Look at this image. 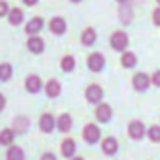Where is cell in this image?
Instances as JSON below:
<instances>
[{"mask_svg":"<svg viewBox=\"0 0 160 160\" xmlns=\"http://www.w3.org/2000/svg\"><path fill=\"white\" fill-rule=\"evenodd\" d=\"M111 47L115 49V51H124L126 47H128V36H126V32H122V30H117V32H113V36H111Z\"/></svg>","mask_w":160,"mask_h":160,"instance_id":"cell-1","label":"cell"},{"mask_svg":"<svg viewBox=\"0 0 160 160\" xmlns=\"http://www.w3.org/2000/svg\"><path fill=\"white\" fill-rule=\"evenodd\" d=\"M132 83H134V89H136V91H147L149 85H151V75L139 72V73L134 75V81H132Z\"/></svg>","mask_w":160,"mask_h":160,"instance_id":"cell-2","label":"cell"},{"mask_svg":"<svg viewBox=\"0 0 160 160\" xmlns=\"http://www.w3.org/2000/svg\"><path fill=\"white\" fill-rule=\"evenodd\" d=\"M87 64H89V70H92V72H100V70L104 68V64H106V58H104L102 53H92V55L89 57Z\"/></svg>","mask_w":160,"mask_h":160,"instance_id":"cell-3","label":"cell"},{"mask_svg":"<svg viewBox=\"0 0 160 160\" xmlns=\"http://www.w3.org/2000/svg\"><path fill=\"white\" fill-rule=\"evenodd\" d=\"M55 126H57V121H55V117H53L51 113H43V115L40 117V130H42V132L49 134V132H53Z\"/></svg>","mask_w":160,"mask_h":160,"instance_id":"cell-4","label":"cell"},{"mask_svg":"<svg viewBox=\"0 0 160 160\" xmlns=\"http://www.w3.org/2000/svg\"><path fill=\"white\" fill-rule=\"evenodd\" d=\"M83 138L87 143H96L100 139V128L96 124H87L85 130H83Z\"/></svg>","mask_w":160,"mask_h":160,"instance_id":"cell-5","label":"cell"},{"mask_svg":"<svg viewBox=\"0 0 160 160\" xmlns=\"http://www.w3.org/2000/svg\"><path fill=\"white\" fill-rule=\"evenodd\" d=\"M145 126H143V122H139V121H132L130 122V126H128V134H130V138L132 139H141L143 136H145Z\"/></svg>","mask_w":160,"mask_h":160,"instance_id":"cell-6","label":"cell"},{"mask_svg":"<svg viewBox=\"0 0 160 160\" xmlns=\"http://www.w3.org/2000/svg\"><path fill=\"white\" fill-rule=\"evenodd\" d=\"M85 94H87V100H89L91 104H98V102L102 100V96H104V92H102V89H100L98 85H89Z\"/></svg>","mask_w":160,"mask_h":160,"instance_id":"cell-7","label":"cell"},{"mask_svg":"<svg viewBox=\"0 0 160 160\" xmlns=\"http://www.w3.org/2000/svg\"><path fill=\"white\" fill-rule=\"evenodd\" d=\"M27 47H28L30 53H43V49H45L43 40L40 36H30L28 42H27Z\"/></svg>","mask_w":160,"mask_h":160,"instance_id":"cell-8","label":"cell"},{"mask_svg":"<svg viewBox=\"0 0 160 160\" xmlns=\"http://www.w3.org/2000/svg\"><path fill=\"white\" fill-rule=\"evenodd\" d=\"M42 27H43V19H42V17H34V19H30V21L27 23L25 32L30 34V36H36V34L42 30Z\"/></svg>","mask_w":160,"mask_h":160,"instance_id":"cell-9","label":"cell"},{"mask_svg":"<svg viewBox=\"0 0 160 160\" xmlns=\"http://www.w3.org/2000/svg\"><path fill=\"white\" fill-rule=\"evenodd\" d=\"M49 28H51L53 34L60 36V34H64V30H66V21H64L62 17H53V19L49 21Z\"/></svg>","mask_w":160,"mask_h":160,"instance_id":"cell-10","label":"cell"},{"mask_svg":"<svg viewBox=\"0 0 160 160\" xmlns=\"http://www.w3.org/2000/svg\"><path fill=\"white\" fill-rule=\"evenodd\" d=\"M96 119L100 122H109V119H111V108L108 104H100L96 108Z\"/></svg>","mask_w":160,"mask_h":160,"instance_id":"cell-11","label":"cell"},{"mask_svg":"<svg viewBox=\"0 0 160 160\" xmlns=\"http://www.w3.org/2000/svg\"><path fill=\"white\" fill-rule=\"evenodd\" d=\"M45 92L49 98H57L60 94V83L57 81V79H49V81L45 83Z\"/></svg>","mask_w":160,"mask_h":160,"instance_id":"cell-12","label":"cell"},{"mask_svg":"<svg viewBox=\"0 0 160 160\" xmlns=\"http://www.w3.org/2000/svg\"><path fill=\"white\" fill-rule=\"evenodd\" d=\"M27 91L32 92V94H36L38 91H42V79L38 75H28V79H27Z\"/></svg>","mask_w":160,"mask_h":160,"instance_id":"cell-13","label":"cell"},{"mask_svg":"<svg viewBox=\"0 0 160 160\" xmlns=\"http://www.w3.org/2000/svg\"><path fill=\"white\" fill-rule=\"evenodd\" d=\"M117 149H119V143H117L115 138H106V139H104V143H102V151H104L106 154H115Z\"/></svg>","mask_w":160,"mask_h":160,"instance_id":"cell-14","label":"cell"},{"mask_svg":"<svg viewBox=\"0 0 160 160\" xmlns=\"http://www.w3.org/2000/svg\"><path fill=\"white\" fill-rule=\"evenodd\" d=\"M60 151H62V154L66 158H73V154H75V141L73 139H64L62 145H60Z\"/></svg>","mask_w":160,"mask_h":160,"instance_id":"cell-15","label":"cell"},{"mask_svg":"<svg viewBox=\"0 0 160 160\" xmlns=\"http://www.w3.org/2000/svg\"><path fill=\"white\" fill-rule=\"evenodd\" d=\"M57 126H58V130L60 132H70L72 130V117L68 115V113H64V115H60L58 117V121H57Z\"/></svg>","mask_w":160,"mask_h":160,"instance_id":"cell-16","label":"cell"},{"mask_svg":"<svg viewBox=\"0 0 160 160\" xmlns=\"http://www.w3.org/2000/svg\"><path fill=\"white\" fill-rule=\"evenodd\" d=\"M94 40H96V30L94 28H85L83 34H81V43L89 47V45L94 43Z\"/></svg>","mask_w":160,"mask_h":160,"instance_id":"cell-17","label":"cell"},{"mask_svg":"<svg viewBox=\"0 0 160 160\" xmlns=\"http://www.w3.org/2000/svg\"><path fill=\"white\" fill-rule=\"evenodd\" d=\"M23 12L19 10V8H13V10H10V13H8V19H10V23L13 25V27H17V25H21L23 23Z\"/></svg>","mask_w":160,"mask_h":160,"instance_id":"cell-18","label":"cell"},{"mask_svg":"<svg viewBox=\"0 0 160 160\" xmlns=\"http://www.w3.org/2000/svg\"><path fill=\"white\" fill-rule=\"evenodd\" d=\"M6 158L8 160H25V152L21 147H10L6 152Z\"/></svg>","mask_w":160,"mask_h":160,"instance_id":"cell-19","label":"cell"},{"mask_svg":"<svg viewBox=\"0 0 160 160\" xmlns=\"http://www.w3.org/2000/svg\"><path fill=\"white\" fill-rule=\"evenodd\" d=\"M15 134V130H12V128H4L2 132H0V145H10L12 141H13V136Z\"/></svg>","mask_w":160,"mask_h":160,"instance_id":"cell-20","label":"cell"},{"mask_svg":"<svg viewBox=\"0 0 160 160\" xmlns=\"http://www.w3.org/2000/svg\"><path fill=\"white\" fill-rule=\"evenodd\" d=\"M121 64L124 68H134L138 64V57L134 53H122V58H121Z\"/></svg>","mask_w":160,"mask_h":160,"instance_id":"cell-21","label":"cell"},{"mask_svg":"<svg viewBox=\"0 0 160 160\" xmlns=\"http://www.w3.org/2000/svg\"><path fill=\"white\" fill-rule=\"evenodd\" d=\"M13 130H15V132H27V130H28V119H27V117H15V121H13Z\"/></svg>","mask_w":160,"mask_h":160,"instance_id":"cell-22","label":"cell"},{"mask_svg":"<svg viewBox=\"0 0 160 160\" xmlns=\"http://www.w3.org/2000/svg\"><path fill=\"white\" fill-rule=\"evenodd\" d=\"M60 68H62V72H72V70L75 68V60H73V57H72V55L62 57V60H60Z\"/></svg>","mask_w":160,"mask_h":160,"instance_id":"cell-23","label":"cell"},{"mask_svg":"<svg viewBox=\"0 0 160 160\" xmlns=\"http://www.w3.org/2000/svg\"><path fill=\"white\" fill-rule=\"evenodd\" d=\"M12 66L10 64H0V81H8L12 77Z\"/></svg>","mask_w":160,"mask_h":160,"instance_id":"cell-24","label":"cell"},{"mask_svg":"<svg viewBox=\"0 0 160 160\" xmlns=\"http://www.w3.org/2000/svg\"><path fill=\"white\" fill-rule=\"evenodd\" d=\"M147 134H149V139L151 141H154V143L160 141V126H151Z\"/></svg>","mask_w":160,"mask_h":160,"instance_id":"cell-25","label":"cell"},{"mask_svg":"<svg viewBox=\"0 0 160 160\" xmlns=\"http://www.w3.org/2000/svg\"><path fill=\"white\" fill-rule=\"evenodd\" d=\"M151 83H152L154 87H160V70H156V72L151 75Z\"/></svg>","mask_w":160,"mask_h":160,"instance_id":"cell-26","label":"cell"},{"mask_svg":"<svg viewBox=\"0 0 160 160\" xmlns=\"http://www.w3.org/2000/svg\"><path fill=\"white\" fill-rule=\"evenodd\" d=\"M152 23H154L156 27H160V8H156V10L152 12Z\"/></svg>","mask_w":160,"mask_h":160,"instance_id":"cell-27","label":"cell"},{"mask_svg":"<svg viewBox=\"0 0 160 160\" xmlns=\"http://www.w3.org/2000/svg\"><path fill=\"white\" fill-rule=\"evenodd\" d=\"M10 12H8V4L4 2V0H0V17H4V15H8Z\"/></svg>","mask_w":160,"mask_h":160,"instance_id":"cell-28","label":"cell"},{"mask_svg":"<svg viewBox=\"0 0 160 160\" xmlns=\"http://www.w3.org/2000/svg\"><path fill=\"white\" fill-rule=\"evenodd\" d=\"M42 160H57V156H55L53 152H45V154L42 156Z\"/></svg>","mask_w":160,"mask_h":160,"instance_id":"cell-29","label":"cell"},{"mask_svg":"<svg viewBox=\"0 0 160 160\" xmlns=\"http://www.w3.org/2000/svg\"><path fill=\"white\" fill-rule=\"evenodd\" d=\"M4 106H6V98H4V94H0V111L4 109Z\"/></svg>","mask_w":160,"mask_h":160,"instance_id":"cell-30","label":"cell"},{"mask_svg":"<svg viewBox=\"0 0 160 160\" xmlns=\"http://www.w3.org/2000/svg\"><path fill=\"white\" fill-rule=\"evenodd\" d=\"M23 2H25V4H27V6H34V4H36V2H38V0H23Z\"/></svg>","mask_w":160,"mask_h":160,"instance_id":"cell-31","label":"cell"},{"mask_svg":"<svg viewBox=\"0 0 160 160\" xmlns=\"http://www.w3.org/2000/svg\"><path fill=\"white\" fill-rule=\"evenodd\" d=\"M72 160H83V158H81V156H73Z\"/></svg>","mask_w":160,"mask_h":160,"instance_id":"cell-32","label":"cell"},{"mask_svg":"<svg viewBox=\"0 0 160 160\" xmlns=\"http://www.w3.org/2000/svg\"><path fill=\"white\" fill-rule=\"evenodd\" d=\"M72 2H81V0H72Z\"/></svg>","mask_w":160,"mask_h":160,"instance_id":"cell-33","label":"cell"},{"mask_svg":"<svg viewBox=\"0 0 160 160\" xmlns=\"http://www.w3.org/2000/svg\"><path fill=\"white\" fill-rule=\"evenodd\" d=\"M119 2H126V0H119Z\"/></svg>","mask_w":160,"mask_h":160,"instance_id":"cell-34","label":"cell"},{"mask_svg":"<svg viewBox=\"0 0 160 160\" xmlns=\"http://www.w3.org/2000/svg\"><path fill=\"white\" fill-rule=\"evenodd\" d=\"M156 2H158V6H160V0H156Z\"/></svg>","mask_w":160,"mask_h":160,"instance_id":"cell-35","label":"cell"}]
</instances>
